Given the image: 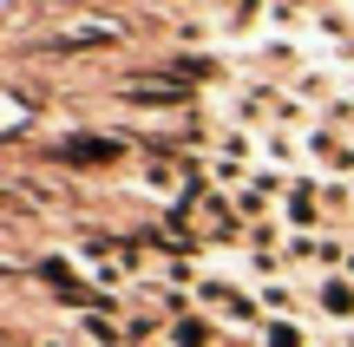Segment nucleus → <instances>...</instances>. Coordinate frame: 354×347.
Returning a JSON list of instances; mask_svg holds the SVG:
<instances>
[{
	"mask_svg": "<svg viewBox=\"0 0 354 347\" xmlns=\"http://www.w3.org/2000/svg\"><path fill=\"white\" fill-rule=\"evenodd\" d=\"M59 157H66V164H112L118 138H73V144H59Z\"/></svg>",
	"mask_w": 354,
	"mask_h": 347,
	"instance_id": "4",
	"label": "nucleus"
},
{
	"mask_svg": "<svg viewBox=\"0 0 354 347\" xmlns=\"http://www.w3.org/2000/svg\"><path fill=\"white\" fill-rule=\"evenodd\" d=\"M118 33H125V26H118L112 13H86V20L59 26V33L46 39V52H92V46H112Z\"/></svg>",
	"mask_w": 354,
	"mask_h": 347,
	"instance_id": "1",
	"label": "nucleus"
},
{
	"mask_svg": "<svg viewBox=\"0 0 354 347\" xmlns=\"http://www.w3.org/2000/svg\"><path fill=\"white\" fill-rule=\"evenodd\" d=\"M79 335H86L92 347H118V341H131L125 328L112 321V315H79Z\"/></svg>",
	"mask_w": 354,
	"mask_h": 347,
	"instance_id": "6",
	"label": "nucleus"
},
{
	"mask_svg": "<svg viewBox=\"0 0 354 347\" xmlns=\"http://www.w3.org/2000/svg\"><path fill=\"white\" fill-rule=\"evenodd\" d=\"M203 230H236V217L223 204H203Z\"/></svg>",
	"mask_w": 354,
	"mask_h": 347,
	"instance_id": "10",
	"label": "nucleus"
},
{
	"mask_svg": "<svg viewBox=\"0 0 354 347\" xmlns=\"http://www.w3.org/2000/svg\"><path fill=\"white\" fill-rule=\"evenodd\" d=\"M263 347H308V341H302V328L289 315H276V321H263Z\"/></svg>",
	"mask_w": 354,
	"mask_h": 347,
	"instance_id": "8",
	"label": "nucleus"
},
{
	"mask_svg": "<svg viewBox=\"0 0 354 347\" xmlns=\"http://www.w3.org/2000/svg\"><path fill=\"white\" fill-rule=\"evenodd\" d=\"M46 347H66V341H46Z\"/></svg>",
	"mask_w": 354,
	"mask_h": 347,
	"instance_id": "13",
	"label": "nucleus"
},
{
	"mask_svg": "<svg viewBox=\"0 0 354 347\" xmlns=\"http://www.w3.org/2000/svg\"><path fill=\"white\" fill-rule=\"evenodd\" d=\"M263 308H269V315H295V295H289V282H269V288H263Z\"/></svg>",
	"mask_w": 354,
	"mask_h": 347,
	"instance_id": "9",
	"label": "nucleus"
},
{
	"mask_svg": "<svg viewBox=\"0 0 354 347\" xmlns=\"http://www.w3.org/2000/svg\"><path fill=\"white\" fill-rule=\"evenodd\" d=\"M125 99L131 105H184L190 86H177V79H165V86H125Z\"/></svg>",
	"mask_w": 354,
	"mask_h": 347,
	"instance_id": "5",
	"label": "nucleus"
},
{
	"mask_svg": "<svg viewBox=\"0 0 354 347\" xmlns=\"http://www.w3.org/2000/svg\"><path fill=\"white\" fill-rule=\"evenodd\" d=\"M177 347H216V321H197V315H184V321L171 328Z\"/></svg>",
	"mask_w": 354,
	"mask_h": 347,
	"instance_id": "7",
	"label": "nucleus"
},
{
	"mask_svg": "<svg viewBox=\"0 0 354 347\" xmlns=\"http://www.w3.org/2000/svg\"><path fill=\"white\" fill-rule=\"evenodd\" d=\"M342 269H348V275H354V249H348V262H342Z\"/></svg>",
	"mask_w": 354,
	"mask_h": 347,
	"instance_id": "12",
	"label": "nucleus"
},
{
	"mask_svg": "<svg viewBox=\"0 0 354 347\" xmlns=\"http://www.w3.org/2000/svg\"><path fill=\"white\" fill-rule=\"evenodd\" d=\"M315 308L335 315V321H354V275H328V282L315 288Z\"/></svg>",
	"mask_w": 354,
	"mask_h": 347,
	"instance_id": "3",
	"label": "nucleus"
},
{
	"mask_svg": "<svg viewBox=\"0 0 354 347\" xmlns=\"http://www.w3.org/2000/svg\"><path fill=\"white\" fill-rule=\"evenodd\" d=\"M197 295H203V308H223L230 321H256V301L236 282H197Z\"/></svg>",
	"mask_w": 354,
	"mask_h": 347,
	"instance_id": "2",
	"label": "nucleus"
},
{
	"mask_svg": "<svg viewBox=\"0 0 354 347\" xmlns=\"http://www.w3.org/2000/svg\"><path fill=\"white\" fill-rule=\"evenodd\" d=\"M125 335H131V341H151V335H158V321H151V315H131V328H125Z\"/></svg>",
	"mask_w": 354,
	"mask_h": 347,
	"instance_id": "11",
	"label": "nucleus"
}]
</instances>
